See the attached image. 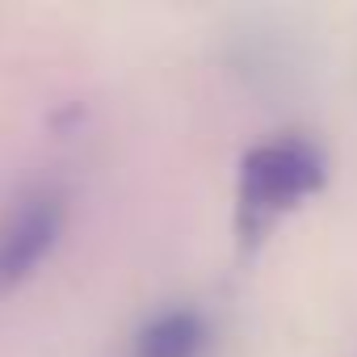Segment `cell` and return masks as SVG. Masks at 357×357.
I'll use <instances>...</instances> for the list:
<instances>
[{"label":"cell","instance_id":"6da1fadb","mask_svg":"<svg viewBox=\"0 0 357 357\" xmlns=\"http://www.w3.org/2000/svg\"><path fill=\"white\" fill-rule=\"evenodd\" d=\"M328 181L319 147L303 135L265 139L244 151L236 185V231L244 248H257L290 211L315 198Z\"/></svg>","mask_w":357,"mask_h":357},{"label":"cell","instance_id":"7a4b0ae2","mask_svg":"<svg viewBox=\"0 0 357 357\" xmlns=\"http://www.w3.org/2000/svg\"><path fill=\"white\" fill-rule=\"evenodd\" d=\"M63 219L68 211L55 190H30L5 211L0 219V294H13L38 273V265L55 252L63 236Z\"/></svg>","mask_w":357,"mask_h":357},{"label":"cell","instance_id":"3957f363","mask_svg":"<svg viewBox=\"0 0 357 357\" xmlns=\"http://www.w3.org/2000/svg\"><path fill=\"white\" fill-rule=\"evenodd\" d=\"M202 344H206V324L194 307H164L139 328L135 357H198Z\"/></svg>","mask_w":357,"mask_h":357}]
</instances>
